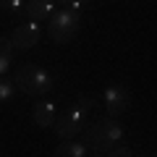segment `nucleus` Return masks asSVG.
<instances>
[{"label":"nucleus","mask_w":157,"mask_h":157,"mask_svg":"<svg viewBox=\"0 0 157 157\" xmlns=\"http://www.w3.org/2000/svg\"><path fill=\"white\" fill-rule=\"evenodd\" d=\"M126 128L121 121H115V118H100V121H94L92 126H86L84 131H81V144L86 147V152H92V155H105V152H110L113 147L121 144V139H123Z\"/></svg>","instance_id":"f257e3e1"},{"label":"nucleus","mask_w":157,"mask_h":157,"mask_svg":"<svg viewBox=\"0 0 157 157\" xmlns=\"http://www.w3.org/2000/svg\"><path fill=\"white\" fill-rule=\"evenodd\" d=\"M94 107H97V97L81 94L71 107H68V110H63L60 115H58L55 126H52V128H55V134H58V139H63V141L76 139V136L86 128V121L92 118Z\"/></svg>","instance_id":"f03ea898"},{"label":"nucleus","mask_w":157,"mask_h":157,"mask_svg":"<svg viewBox=\"0 0 157 157\" xmlns=\"http://www.w3.org/2000/svg\"><path fill=\"white\" fill-rule=\"evenodd\" d=\"M13 84L29 97H45L55 86V76L37 63H21L13 73Z\"/></svg>","instance_id":"7ed1b4c3"},{"label":"nucleus","mask_w":157,"mask_h":157,"mask_svg":"<svg viewBox=\"0 0 157 157\" xmlns=\"http://www.w3.org/2000/svg\"><path fill=\"white\" fill-rule=\"evenodd\" d=\"M81 26V11H71V8H58L50 18H47V37L55 45H66L78 34Z\"/></svg>","instance_id":"20e7f679"},{"label":"nucleus","mask_w":157,"mask_h":157,"mask_svg":"<svg viewBox=\"0 0 157 157\" xmlns=\"http://www.w3.org/2000/svg\"><path fill=\"white\" fill-rule=\"evenodd\" d=\"M131 100H134V92L126 84H110L102 92V105H105V115L107 118H118L128 110Z\"/></svg>","instance_id":"39448f33"},{"label":"nucleus","mask_w":157,"mask_h":157,"mask_svg":"<svg viewBox=\"0 0 157 157\" xmlns=\"http://www.w3.org/2000/svg\"><path fill=\"white\" fill-rule=\"evenodd\" d=\"M39 37H42V26L37 21H26V24L13 29L8 39H11L13 50H32V47H37Z\"/></svg>","instance_id":"423d86ee"},{"label":"nucleus","mask_w":157,"mask_h":157,"mask_svg":"<svg viewBox=\"0 0 157 157\" xmlns=\"http://www.w3.org/2000/svg\"><path fill=\"white\" fill-rule=\"evenodd\" d=\"M32 118H34V123L39 126V128H52L58 121V107L52 100H39L37 105H34L32 110Z\"/></svg>","instance_id":"0eeeda50"},{"label":"nucleus","mask_w":157,"mask_h":157,"mask_svg":"<svg viewBox=\"0 0 157 157\" xmlns=\"http://www.w3.org/2000/svg\"><path fill=\"white\" fill-rule=\"evenodd\" d=\"M58 11L55 0H26V8H24V16L29 18V21H45V18H50L52 13Z\"/></svg>","instance_id":"6e6552de"},{"label":"nucleus","mask_w":157,"mask_h":157,"mask_svg":"<svg viewBox=\"0 0 157 157\" xmlns=\"http://www.w3.org/2000/svg\"><path fill=\"white\" fill-rule=\"evenodd\" d=\"M89 152H86V147L81 144V141H73V139H68V141H60L58 144V149L52 152V157H86Z\"/></svg>","instance_id":"1a4fd4ad"},{"label":"nucleus","mask_w":157,"mask_h":157,"mask_svg":"<svg viewBox=\"0 0 157 157\" xmlns=\"http://www.w3.org/2000/svg\"><path fill=\"white\" fill-rule=\"evenodd\" d=\"M13 45H11V39L8 37H0V76H6L8 68H11L13 63Z\"/></svg>","instance_id":"9d476101"},{"label":"nucleus","mask_w":157,"mask_h":157,"mask_svg":"<svg viewBox=\"0 0 157 157\" xmlns=\"http://www.w3.org/2000/svg\"><path fill=\"white\" fill-rule=\"evenodd\" d=\"M13 94H16V84H13V78L0 76V102L13 100Z\"/></svg>","instance_id":"9b49d317"},{"label":"nucleus","mask_w":157,"mask_h":157,"mask_svg":"<svg viewBox=\"0 0 157 157\" xmlns=\"http://www.w3.org/2000/svg\"><path fill=\"white\" fill-rule=\"evenodd\" d=\"M24 8H26V0H0V11L6 13H24Z\"/></svg>","instance_id":"f8f14e48"},{"label":"nucleus","mask_w":157,"mask_h":157,"mask_svg":"<svg viewBox=\"0 0 157 157\" xmlns=\"http://www.w3.org/2000/svg\"><path fill=\"white\" fill-rule=\"evenodd\" d=\"M86 3H89V0H55V6H60V8H71V11H81Z\"/></svg>","instance_id":"ddd939ff"},{"label":"nucleus","mask_w":157,"mask_h":157,"mask_svg":"<svg viewBox=\"0 0 157 157\" xmlns=\"http://www.w3.org/2000/svg\"><path fill=\"white\" fill-rule=\"evenodd\" d=\"M105 157H134V155H131V149L126 144H118V147H113L110 152H105Z\"/></svg>","instance_id":"4468645a"},{"label":"nucleus","mask_w":157,"mask_h":157,"mask_svg":"<svg viewBox=\"0 0 157 157\" xmlns=\"http://www.w3.org/2000/svg\"><path fill=\"white\" fill-rule=\"evenodd\" d=\"M92 157H105V155H92Z\"/></svg>","instance_id":"2eb2a0df"},{"label":"nucleus","mask_w":157,"mask_h":157,"mask_svg":"<svg viewBox=\"0 0 157 157\" xmlns=\"http://www.w3.org/2000/svg\"><path fill=\"white\" fill-rule=\"evenodd\" d=\"M155 157H157V152H155Z\"/></svg>","instance_id":"dca6fc26"},{"label":"nucleus","mask_w":157,"mask_h":157,"mask_svg":"<svg viewBox=\"0 0 157 157\" xmlns=\"http://www.w3.org/2000/svg\"><path fill=\"white\" fill-rule=\"evenodd\" d=\"M0 157H3V155H0Z\"/></svg>","instance_id":"f3484780"}]
</instances>
